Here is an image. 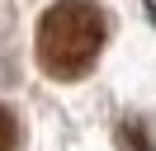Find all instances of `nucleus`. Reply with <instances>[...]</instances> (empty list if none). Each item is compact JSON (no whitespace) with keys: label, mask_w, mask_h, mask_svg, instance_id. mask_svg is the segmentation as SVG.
<instances>
[{"label":"nucleus","mask_w":156,"mask_h":151,"mask_svg":"<svg viewBox=\"0 0 156 151\" xmlns=\"http://www.w3.org/2000/svg\"><path fill=\"white\" fill-rule=\"evenodd\" d=\"M104 47V9L95 0H57L38 19V66L52 80H80Z\"/></svg>","instance_id":"nucleus-1"},{"label":"nucleus","mask_w":156,"mask_h":151,"mask_svg":"<svg viewBox=\"0 0 156 151\" xmlns=\"http://www.w3.org/2000/svg\"><path fill=\"white\" fill-rule=\"evenodd\" d=\"M14 142H19V123H14V113L0 104V151H14Z\"/></svg>","instance_id":"nucleus-2"}]
</instances>
